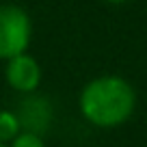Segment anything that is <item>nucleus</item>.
Here are the masks:
<instances>
[{
    "instance_id": "obj_2",
    "label": "nucleus",
    "mask_w": 147,
    "mask_h": 147,
    "mask_svg": "<svg viewBox=\"0 0 147 147\" xmlns=\"http://www.w3.org/2000/svg\"><path fill=\"white\" fill-rule=\"evenodd\" d=\"M32 39V20L18 5H0V61L28 52Z\"/></svg>"
},
{
    "instance_id": "obj_6",
    "label": "nucleus",
    "mask_w": 147,
    "mask_h": 147,
    "mask_svg": "<svg viewBox=\"0 0 147 147\" xmlns=\"http://www.w3.org/2000/svg\"><path fill=\"white\" fill-rule=\"evenodd\" d=\"M9 147H46V141L39 134L32 132H20L13 141L9 143Z\"/></svg>"
},
{
    "instance_id": "obj_7",
    "label": "nucleus",
    "mask_w": 147,
    "mask_h": 147,
    "mask_svg": "<svg viewBox=\"0 0 147 147\" xmlns=\"http://www.w3.org/2000/svg\"><path fill=\"white\" fill-rule=\"evenodd\" d=\"M102 2H108V5H123L128 0H102Z\"/></svg>"
},
{
    "instance_id": "obj_5",
    "label": "nucleus",
    "mask_w": 147,
    "mask_h": 147,
    "mask_svg": "<svg viewBox=\"0 0 147 147\" xmlns=\"http://www.w3.org/2000/svg\"><path fill=\"white\" fill-rule=\"evenodd\" d=\"M20 132H22V128H20V121H18V117H15V113L2 108L0 110V143H2V145H9Z\"/></svg>"
},
{
    "instance_id": "obj_4",
    "label": "nucleus",
    "mask_w": 147,
    "mask_h": 147,
    "mask_svg": "<svg viewBox=\"0 0 147 147\" xmlns=\"http://www.w3.org/2000/svg\"><path fill=\"white\" fill-rule=\"evenodd\" d=\"M41 65L32 54L24 52V54H18L13 59H9L5 63V80L13 91L22 93V95H28V93H37L39 87H41Z\"/></svg>"
},
{
    "instance_id": "obj_8",
    "label": "nucleus",
    "mask_w": 147,
    "mask_h": 147,
    "mask_svg": "<svg viewBox=\"0 0 147 147\" xmlns=\"http://www.w3.org/2000/svg\"><path fill=\"white\" fill-rule=\"evenodd\" d=\"M0 147H9V145H2V143H0Z\"/></svg>"
},
{
    "instance_id": "obj_1",
    "label": "nucleus",
    "mask_w": 147,
    "mask_h": 147,
    "mask_svg": "<svg viewBox=\"0 0 147 147\" xmlns=\"http://www.w3.org/2000/svg\"><path fill=\"white\" fill-rule=\"evenodd\" d=\"M80 115L102 130L119 128L136 108V91L121 76L104 74L89 80L78 95Z\"/></svg>"
},
{
    "instance_id": "obj_3",
    "label": "nucleus",
    "mask_w": 147,
    "mask_h": 147,
    "mask_svg": "<svg viewBox=\"0 0 147 147\" xmlns=\"http://www.w3.org/2000/svg\"><path fill=\"white\" fill-rule=\"evenodd\" d=\"M13 113L20 121L22 132H32L39 136H43L50 130L52 119H54V106H52L50 97L41 95V93L22 95Z\"/></svg>"
}]
</instances>
